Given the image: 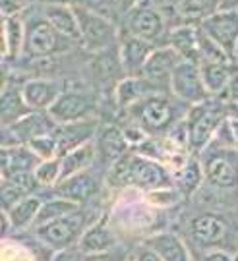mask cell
Returning <instances> with one entry per match:
<instances>
[{
  "label": "cell",
  "instance_id": "cell-1",
  "mask_svg": "<svg viewBox=\"0 0 238 261\" xmlns=\"http://www.w3.org/2000/svg\"><path fill=\"white\" fill-rule=\"evenodd\" d=\"M109 184L112 188L134 186L151 192V190L171 188L173 180H171L169 170L163 167V163L137 155V153H126L110 165Z\"/></svg>",
  "mask_w": 238,
  "mask_h": 261
},
{
  "label": "cell",
  "instance_id": "cell-2",
  "mask_svg": "<svg viewBox=\"0 0 238 261\" xmlns=\"http://www.w3.org/2000/svg\"><path fill=\"white\" fill-rule=\"evenodd\" d=\"M227 105H223L217 97H211L200 105H194L188 116H186V128H188V149L190 151H203L209 145L215 132L225 120Z\"/></svg>",
  "mask_w": 238,
  "mask_h": 261
},
{
  "label": "cell",
  "instance_id": "cell-3",
  "mask_svg": "<svg viewBox=\"0 0 238 261\" xmlns=\"http://www.w3.org/2000/svg\"><path fill=\"white\" fill-rule=\"evenodd\" d=\"M87 215L82 209H76L72 213L56 219L53 223L35 228V236L41 244L55 252L70 250L74 244L80 242L82 234L87 230Z\"/></svg>",
  "mask_w": 238,
  "mask_h": 261
},
{
  "label": "cell",
  "instance_id": "cell-4",
  "mask_svg": "<svg viewBox=\"0 0 238 261\" xmlns=\"http://www.w3.org/2000/svg\"><path fill=\"white\" fill-rule=\"evenodd\" d=\"M74 10L80 23V43L89 53L107 50L116 41V28L109 18L82 4L74 6Z\"/></svg>",
  "mask_w": 238,
  "mask_h": 261
},
{
  "label": "cell",
  "instance_id": "cell-5",
  "mask_svg": "<svg viewBox=\"0 0 238 261\" xmlns=\"http://www.w3.org/2000/svg\"><path fill=\"white\" fill-rule=\"evenodd\" d=\"M202 168L205 180L217 188H234L238 184L236 149H225L209 143L202 151Z\"/></svg>",
  "mask_w": 238,
  "mask_h": 261
},
{
  "label": "cell",
  "instance_id": "cell-6",
  "mask_svg": "<svg viewBox=\"0 0 238 261\" xmlns=\"http://www.w3.org/2000/svg\"><path fill=\"white\" fill-rule=\"evenodd\" d=\"M169 85L176 99L192 105V107L211 99V95L207 93V89L203 85L200 62H196V60H182L176 66L174 72L171 74Z\"/></svg>",
  "mask_w": 238,
  "mask_h": 261
},
{
  "label": "cell",
  "instance_id": "cell-7",
  "mask_svg": "<svg viewBox=\"0 0 238 261\" xmlns=\"http://www.w3.org/2000/svg\"><path fill=\"white\" fill-rule=\"evenodd\" d=\"M56 124L49 112L33 111L29 116L14 122L10 126H2V147H14V145H28L37 136L55 134Z\"/></svg>",
  "mask_w": 238,
  "mask_h": 261
},
{
  "label": "cell",
  "instance_id": "cell-8",
  "mask_svg": "<svg viewBox=\"0 0 238 261\" xmlns=\"http://www.w3.org/2000/svg\"><path fill=\"white\" fill-rule=\"evenodd\" d=\"M130 111L134 112L139 128H144L147 134H159V132H169V128L174 122V109L171 101L163 95H151L144 101L134 105Z\"/></svg>",
  "mask_w": 238,
  "mask_h": 261
},
{
  "label": "cell",
  "instance_id": "cell-9",
  "mask_svg": "<svg viewBox=\"0 0 238 261\" xmlns=\"http://www.w3.org/2000/svg\"><path fill=\"white\" fill-rule=\"evenodd\" d=\"M198 25L215 45H219L227 55L232 56L234 45L238 41V8L215 10Z\"/></svg>",
  "mask_w": 238,
  "mask_h": 261
},
{
  "label": "cell",
  "instance_id": "cell-10",
  "mask_svg": "<svg viewBox=\"0 0 238 261\" xmlns=\"http://www.w3.org/2000/svg\"><path fill=\"white\" fill-rule=\"evenodd\" d=\"M26 23H28L26 53L31 58H49V56L56 55L62 48V43L68 41L46 21L43 14H41V18H31Z\"/></svg>",
  "mask_w": 238,
  "mask_h": 261
},
{
  "label": "cell",
  "instance_id": "cell-11",
  "mask_svg": "<svg viewBox=\"0 0 238 261\" xmlns=\"http://www.w3.org/2000/svg\"><path fill=\"white\" fill-rule=\"evenodd\" d=\"M126 33L155 45L157 39L165 33L163 12L146 4H134L126 16Z\"/></svg>",
  "mask_w": 238,
  "mask_h": 261
},
{
  "label": "cell",
  "instance_id": "cell-12",
  "mask_svg": "<svg viewBox=\"0 0 238 261\" xmlns=\"http://www.w3.org/2000/svg\"><path fill=\"white\" fill-rule=\"evenodd\" d=\"M21 93L31 111L49 112V109L58 101V97L64 93V85L56 80L35 77L21 84Z\"/></svg>",
  "mask_w": 238,
  "mask_h": 261
},
{
  "label": "cell",
  "instance_id": "cell-13",
  "mask_svg": "<svg viewBox=\"0 0 238 261\" xmlns=\"http://www.w3.org/2000/svg\"><path fill=\"white\" fill-rule=\"evenodd\" d=\"M91 111L93 101L87 95L80 91H64L58 97V101L49 109V114L53 116L56 124H70V122L89 118Z\"/></svg>",
  "mask_w": 238,
  "mask_h": 261
},
{
  "label": "cell",
  "instance_id": "cell-14",
  "mask_svg": "<svg viewBox=\"0 0 238 261\" xmlns=\"http://www.w3.org/2000/svg\"><path fill=\"white\" fill-rule=\"evenodd\" d=\"M153 48H155L153 43L126 33L124 37L120 39V48H118L120 68L128 75H141L147 60H149V56L153 53Z\"/></svg>",
  "mask_w": 238,
  "mask_h": 261
},
{
  "label": "cell",
  "instance_id": "cell-15",
  "mask_svg": "<svg viewBox=\"0 0 238 261\" xmlns=\"http://www.w3.org/2000/svg\"><path fill=\"white\" fill-rule=\"evenodd\" d=\"M97 132V122L93 118L70 122V124H58L55 130L56 141H58V157H64L72 149L85 145L93 140Z\"/></svg>",
  "mask_w": 238,
  "mask_h": 261
},
{
  "label": "cell",
  "instance_id": "cell-16",
  "mask_svg": "<svg viewBox=\"0 0 238 261\" xmlns=\"http://www.w3.org/2000/svg\"><path fill=\"white\" fill-rule=\"evenodd\" d=\"M99 192V180L93 176L89 170H83L78 174H72L68 178H62L56 184V194L60 197H66L74 203L82 205L89 201Z\"/></svg>",
  "mask_w": 238,
  "mask_h": 261
},
{
  "label": "cell",
  "instance_id": "cell-17",
  "mask_svg": "<svg viewBox=\"0 0 238 261\" xmlns=\"http://www.w3.org/2000/svg\"><path fill=\"white\" fill-rule=\"evenodd\" d=\"M227 232V221L217 213L198 215L190 224L194 242L202 248H215Z\"/></svg>",
  "mask_w": 238,
  "mask_h": 261
},
{
  "label": "cell",
  "instance_id": "cell-18",
  "mask_svg": "<svg viewBox=\"0 0 238 261\" xmlns=\"http://www.w3.org/2000/svg\"><path fill=\"white\" fill-rule=\"evenodd\" d=\"M184 58L173 47H155L153 53L147 60L146 68L141 75L151 80L153 84H159V82H169L171 80V74L174 72V68L182 62Z\"/></svg>",
  "mask_w": 238,
  "mask_h": 261
},
{
  "label": "cell",
  "instance_id": "cell-19",
  "mask_svg": "<svg viewBox=\"0 0 238 261\" xmlns=\"http://www.w3.org/2000/svg\"><path fill=\"white\" fill-rule=\"evenodd\" d=\"M26 33L28 23L23 16H6L2 18V58H18L26 50Z\"/></svg>",
  "mask_w": 238,
  "mask_h": 261
},
{
  "label": "cell",
  "instance_id": "cell-20",
  "mask_svg": "<svg viewBox=\"0 0 238 261\" xmlns=\"http://www.w3.org/2000/svg\"><path fill=\"white\" fill-rule=\"evenodd\" d=\"M2 161V178H10L19 172H33L41 159L37 157L28 145H14V147H2L0 153Z\"/></svg>",
  "mask_w": 238,
  "mask_h": 261
},
{
  "label": "cell",
  "instance_id": "cell-21",
  "mask_svg": "<svg viewBox=\"0 0 238 261\" xmlns=\"http://www.w3.org/2000/svg\"><path fill=\"white\" fill-rule=\"evenodd\" d=\"M43 16H45L46 21L64 39L80 43V23H78V16H76L74 6H66V4H45Z\"/></svg>",
  "mask_w": 238,
  "mask_h": 261
},
{
  "label": "cell",
  "instance_id": "cell-22",
  "mask_svg": "<svg viewBox=\"0 0 238 261\" xmlns=\"http://www.w3.org/2000/svg\"><path fill=\"white\" fill-rule=\"evenodd\" d=\"M159 93L155 84L144 75H128L116 87V101L124 109H132L134 105L144 101L151 95Z\"/></svg>",
  "mask_w": 238,
  "mask_h": 261
},
{
  "label": "cell",
  "instance_id": "cell-23",
  "mask_svg": "<svg viewBox=\"0 0 238 261\" xmlns=\"http://www.w3.org/2000/svg\"><path fill=\"white\" fill-rule=\"evenodd\" d=\"M114 234L110 232V228L107 226L105 219L93 223L91 226H87V230L82 234L80 242L76 244V248L82 253L87 255H95V253H107L114 248Z\"/></svg>",
  "mask_w": 238,
  "mask_h": 261
},
{
  "label": "cell",
  "instance_id": "cell-24",
  "mask_svg": "<svg viewBox=\"0 0 238 261\" xmlns=\"http://www.w3.org/2000/svg\"><path fill=\"white\" fill-rule=\"evenodd\" d=\"M144 244L151 248L163 261H192L182 240L173 232H157L149 236Z\"/></svg>",
  "mask_w": 238,
  "mask_h": 261
},
{
  "label": "cell",
  "instance_id": "cell-25",
  "mask_svg": "<svg viewBox=\"0 0 238 261\" xmlns=\"http://www.w3.org/2000/svg\"><path fill=\"white\" fill-rule=\"evenodd\" d=\"M29 105L23 99L21 85H4L2 89V101H0V114H2V126H10L14 122L21 120L31 114Z\"/></svg>",
  "mask_w": 238,
  "mask_h": 261
},
{
  "label": "cell",
  "instance_id": "cell-26",
  "mask_svg": "<svg viewBox=\"0 0 238 261\" xmlns=\"http://www.w3.org/2000/svg\"><path fill=\"white\" fill-rule=\"evenodd\" d=\"M169 47H173L184 60L198 62V47H200V28L184 23L171 29L169 33Z\"/></svg>",
  "mask_w": 238,
  "mask_h": 261
},
{
  "label": "cell",
  "instance_id": "cell-27",
  "mask_svg": "<svg viewBox=\"0 0 238 261\" xmlns=\"http://www.w3.org/2000/svg\"><path fill=\"white\" fill-rule=\"evenodd\" d=\"M200 72H202L203 85L211 97L221 95L225 85L229 84L230 75L234 74V64L230 62H211V60H200Z\"/></svg>",
  "mask_w": 238,
  "mask_h": 261
},
{
  "label": "cell",
  "instance_id": "cell-28",
  "mask_svg": "<svg viewBox=\"0 0 238 261\" xmlns=\"http://www.w3.org/2000/svg\"><path fill=\"white\" fill-rule=\"evenodd\" d=\"M203 178L205 176H203L202 161L186 159V163H184L182 167H178V170H176L173 184L182 194V197H190L192 194H196L198 188L202 186Z\"/></svg>",
  "mask_w": 238,
  "mask_h": 261
},
{
  "label": "cell",
  "instance_id": "cell-29",
  "mask_svg": "<svg viewBox=\"0 0 238 261\" xmlns=\"http://www.w3.org/2000/svg\"><path fill=\"white\" fill-rule=\"evenodd\" d=\"M95 155H97V147H95L93 141L66 153L64 157H60V161H62V178H68L72 174L83 172V170H89L91 163L95 161Z\"/></svg>",
  "mask_w": 238,
  "mask_h": 261
},
{
  "label": "cell",
  "instance_id": "cell-30",
  "mask_svg": "<svg viewBox=\"0 0 238 261\" xmlns=\"http://www.w3.org/2000/svg\"><path fill=\"white\" fill-rule=\"evenodd\" d=\"M41 205H43V199L39 196H28L23 197L21 201H18L14 207H10L6 213H8L10 221L14 224V228L23 230V228L35 224L37 213H39Z\"/></svg>",
  "mask_w": 238,
  "mask_h": 261
},
{
  "label": "cell",
  "instance_id": "cell-31",
  "mask_svg": "<svg viewBox=\"0 0 238 261\" xmlns=\"http://www.w3.org/2000/svg\"><path fill=\"white\" fill-rule=\"evenodd\" d=\"M76 209H80V205L70 201V199H66V197L56 196V197H51V199H45L41 209H39V213H37V219L33 226H35V228L45 226V224L53 223V221L64 217V215L72 213Z\"/></svg>",
  "mask_w": 238,
  "mask_h": 261
},
{
  "label": "cell",
  "instance_id": "cell-32",
  "mask_svg": "<svg viewBox=\"0 0 238 261\" xmlns=\"http://www.w3.org/2000/svg\"><path fill=\"white\" fill-rule=\"evenodd\" d=\"M128 141L124 138V130H118V128H105L101 132V138H99V147L97 149L103 151V155L109 159V161H118L122 155L128 153Z\"/></svg>",
  "mask_w": 238,
  "mask_h": 261
},
{
  "label": "cell",
  "instance_id": "cell-33",
  "mask_svg": "<svg viewBox=\"0 0 238 261\" xmlns=\"http://www.w3.org/2000/svg\"><path fill=\"white\" fill-rule=\"evenodd\" d=\"M217 4H219V0H178L174 8L182 19L202 21L217 10Z\"/></svg>",
  "mask_w": 238,
  "mask_h": 261
},
{
  "label": "cell",
  "instance_id": "cell-34",
  "mask_svg": "<svg viewBox=\"0 0 238 261\" xmlns=\"http://www.w3.org/2000/svg\"><path fill=\"white\" fill-rule=\"evenodd\" d=\"M33 172L41 186H56L62 180V161L60 157L41 161Z\"/></svg>",
  "mask_w": 238,
  "mask_h": 261
},
{
  "label": "cell",
  "instance_id": "cell-35",
  "mask_svg": "<svg viewBox=\"0 0 238 261\" xmlns=\"http://www.w3.org/2000/svg\"><path fill=\"white\" fill-rule=\"evenodd\" d=\"M28 147L41 161H49V159L58 157V141H56L55 134H45V136H37L28 143Z\"/></svg>",
  "mask_w": 238,
  "mask_h": 261
},
{
  "label": "cell",
  "instance_id": "cell-36",
  "mask_svg": "<svg viewBox=\"0 0 238 261\" xmlns=\"http://www.w3.org/2000/svg\"><path fill=\"white\" fill-rule=\"evenodd\" d=\"M146 197L149 203L159 207H169L180 201L182 199V194L176 190V188H161V190H151V192H146Z\"/></svg>",
  "mask_w": 238,
  "mask_h": 261
},
{
  "label": "cell",
  "instance_id": "cell-37",
  "mask_svg": "<svg viewBox=\"0 0 238 261\" xmlns=\"http://www.w3.org/2000/svg\"><path fill=\"white\" fill-rule=\"evenodd\" d=\"M23 197H28L21 190H19L14 182H10L6 178H2V194H0V201H2V211H8L10 207H14Z\"/></svg>",
  "mask_w": 238,
  "mask_h": 261
},
{
  "label": "cell",
  "instance_id": "cell-38",
  "mask_svg": "<svg viewBox=\"0 0 238 261\" xmlns=\"http://www.w3.org/2000/svg\"><path fill=\"white\" fill-rule=\"evenodd\" d=\"M55 261H124L122 257H116V253H112V250L107 253H95V255H87V253H82L78 248L74 250V257L72 255H56Z\"/></svg>",
  "mask_w": 238,
  "mask_h": 261
},
{
  "label": "cell",
  "instance_id": "cell-39",
  "mask_svg": "<svg viewBox=\"0 0 238 261\" xmlns=\"http://www.w3.org/2000/svg\"><path fill=\"white\" fill-rule=\"evenodd\" d=\"M217 99L227 107H238V70L230 75L229 84L225 85L221 95H217Z\"/></svg>",
  "mask_w": 238,
  "mask_h": 261
},
{
  "label": "cell",
  "instance_id": "cell-40",
  "mask_svg": "<svg viewBox=\"0 0 238 261\" xmlns=\"http://www.w3.org/2000/svg\"><path fill=\"white\" fill-rule=\"evenodd\" d=\"M29 6V0H0L2 18L6 16H21Z\"/></svg>",
  "mask_w": 238,
  "mask_h": 261
},
{
  "label": "cell",
  "instance_id": "cell-41",
  "mask_svg": "<svg viewBox=\"0 0 238 261\" xmlns=\"http://www.w3.org/2000/svg\"><path fill=\"white\" fill-rule=\"evenodd\" d=\"M202 261H234V253H229L225 250H211L209 253H205Z\"/></svg>",
  "mask_w": 238,
  "mask_h": 261
},
{
  "label": "cell",
  "instance_id": "cell-42",
  "mask_svg": "<svg viewBox=\"0 0 238 261\" xmlns=\"http://www.w3.org/2000/svg\"><path fill=\"white\" fill-rule=\"evenodd\" d=\"M136 259H137V261H163L161 257H159V255H157L155 252H153V250H151V248H147L146 244L137 248Z\"/></svg>",
  "mask_w": 238,
  "mask_h": 261
},
{
  "label": "cell",
  "instance_id": "cell-43",
  "mask_svg": "<svg viewBox=\"0 0 238 261\" xmlns=\"http://www.w3.org/2000/svg\"><path fill=\"white\" fill-rule=\"evenodd\" d=\"M139 4H146V6H151V8H157L163 12L165 8L176 6V0H141Z\"/></svg>",
  "mask_w": 238,
  "mask_h": 261
},
{
  "label": "cell",
  "instance_id": "cell-44",
  "mask_svg": "<svg viewBox=\"0 0 238 261\" xmlns=\"http://www.w3.org/2000/svg\"><path fill=\"white\" fill-rule=\"evenodd\" d=\"M10 230L14 232L16 228H14V224H12V221H10L8 213H6V211H2V238H4V240L8 238Z\"/></svg>",
  "mask_w": 238,
  "mask_h": 261
},
{
  "label": "cell",
  "instance_id": "cell-45",
  "mask_svg": "<svg viewBox=\"0 0 238 261\" xmlns=\"http://www.w3.org/2000/svg\"><path fill=\"white\" fill-rule=\"evenodd\" d=\"M45 4H66V6H78L80 0H43Z\"/></svg>",
  "mask_w": 238,
  "mask_h": 261
},
{
  "label": "cell",
  "instance_id": "cell-46",
  "mask_svg": "<svg viewBox=\"0 0 238 261\" xmlns=\"http://www.w3.org/2000/svg\"><path fill=\"white\" fill-rule=\"evenodd\" d=\"M232 58H234V62L238 64V41H236V45H234V50H232Z\"/></svg>",
  "mask_w": 238,
  "mask_h": 261
},
{
  "label": "cell",
  "instance_id": "cell-47",
  "mask_svg": "<svg viewBox=\"0 0 238 261\" xmlns=\"http://www.w3.org/2000/svg\"><path fill=\"white\" fill-rule=\"evenodd\" d=\"M120 4H126V6H128V4H132V0H118Z\"/></svg>",
  "mask_w": 238,
  "mask_h": 261
},
{
  "label": "cell",
  "instance_id": "cell-48",
  "mask_svg": "<svg viewBox=\"0 0 238 261\" xmlns=\"http://www.w3.org/2000/svg\"><path fill=\"white\" fill-rule=\"evenodd\" d=\"M139 2H141V0H132V6H134V4H139Z\"/></svg>",
  "mask_w": 238,
  "mask_h": 261
},
{
  "label": "cell",
  "instance_id": "cell-49",
  "mask_svg": "<svg viewBox=\"0 0 238 261\" xmlns=\"http://www.w3.org/2000/svg\"><path fill=\"white\" fill-rule=\"evenodd\" d=\"M124 261H137L136 257H128V259H124Z\"/></svg>",
  "mask_w": 238,
  "mask_h": 261
},
{
  "label": "cell",
  "instance_id": "cell-50",
  "mask_svg": "<svg viewBox=\"0 0 238 261\" xmlns=\"http://www.w3.org/2000/svg\"><path fill=\"white\" fill-rule=\"evenodd\" d=\"M234 261H238V253H234Z\"/></svg>",
  "mask_w": 238,
  "mask_h": 261
},
{
  "label": "cell",
  "instance_id": "cell-51",
  "mask_svg": "<svg viewBox=\"0 0 238 261\" xmlns=\"http://www.w3.org/2000/svg\"><path fill=\"white\" fill-rule=\"evenodd\" d=\"M176 2H178V0H176Z\"/></svg>",
  "mask_w": 238,
  "mask_h": 261
}]
</instances>
